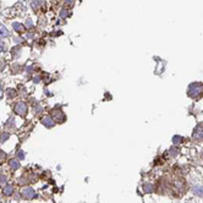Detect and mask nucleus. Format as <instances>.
Masks as SVG:
<instances>
[{"label": "nucleus", "mask_w": 203, "mask_h": 203, "mask_svg": "<svg viewBox=\"0 0 203 203\" xmlns=\"http://www.w3.org/2000/svg\"><path fill=\"white\" fill-rule=\"evenodd\" d=\"M187 96L192 99L201 98L203 96V83L202 82H193L187 87Z\"/></svg>", "instance_id": "1"}, {"label": "nucleus", "mask_w": 203, "mask_h": 203, "mask_svg": "<svg viewBox=\"0 0 203 203\" xmlns=\"http://www.w3.org/2000/svg\"><path fill=\"white\" fill-rule=\"evenodd\" d=\"M13 109H15V113L18 114V115L22 116V117H25V116L27 115V113H28V106H27V104L22 101L17 102V103L15 104V108H13Z\"/></svg>", "instance_id": "2"}, {"label": "nucleus", "mask_w": 203, "mask_h": 203, "mask_svg": "<svg viewBox=\"0 0 203 203\" xmlns=\"http://www.w3.org/2000/svg\"><path fill=\"white\" fill-rule=\"evenodd\" d=\"M21 195H22V197L25 198V200H32V198H34L37 195H36V191L32 189V187H23L22 189V191H21Z\"/></svg>", "instance_id": "3"}, {"label": "nucleus", "mask_w": 203, "mask_h": 203, "mask_svg": "<svg viewBox=\"0 0 203 203\" xmlns=\"http://www.w3.org/2000/svg\"><path fill=\"white\" fill-rule=\"evenodd\" d=\"M192 138H193L196 142H202L203 141V126H197V127L193 130Z\"/></svg>", "instance_id": "4"}, {"label": "nucleus", "mask_w": 203, "mask_h": 203, "mask_svg": "<svg viewBox=\"0 0 203 203\" xmlns=\"http://www.w3.org/2000/svg\"><path fill=\"white\" fill-rule=\"evenodd\" d=\"M52 117L54 121L58 122H64L65 121V115L63 113V110H53L52 111Z\"/></svg>", "instance_id": "5"}, {"label": "nucleus", "mask_w": 203, "mask_h": 203, "mask_svg": "<svg viewBox=\"0 0 203 203\" xmlns=\"http://www.w3.org/2000/svg\"><path fill=\"white\" fill-rule=\"evenodd\" d=\"M42 124H43L45 127H48V128H50V127H53V126L55 125V122H54V120H53L52 116H44V117L42 119Z\"/></svg>", "instance_id": "6"}, {"label": "nucleus", "mask_w": 203, "mask_h": 203, "mask_svg": "<svg viewBox=\"0 0 203 203\" xmlns=\"http://www.w3.org/2000/svg\"><path fill=\"white\" fill-rule=\"evenodd\" d=\"M2 193L4 196H11L13 193V186L12 185H6L2 187Z\"/></svg>", "instance_id": "7"}, {"label": "nucleus", "mask_w": 203, "mask_h": 203, "mask_svg": "<svg viewBox=\"0 0 203 203\" xmlns=\"http://www.w3.org/2000/svg\"><path fill=\"white\" fill-rule=\"evenodd\" d=\"M9 165H10V168L12 170H17L20 168V162L17 159H10L9 160Z\"/></svg>", "instance_id": "8"}, {"label": "nucleus", "mask_w": 203, "mask_h": 203, "mask_svg": "<svg viewBox=\"0 0 203 203\" xmlns=\"http://www.w3.org/2000/svg\"><path fill=\"white\" fill-rule=\"evenodd\" d=\"M192 192L195 193V195H197V196H203V187L202 186H195L193 189H192Z\"/></svg>", "instance_id": "9"}, {"label": "nucleus", "mask_w": 203, "mask_h": 203, "mask_svg": "<svg viewBox=\"0 0 203 203\" xmlns=\"http://www.w3.org/2000/svg\"><path fill=\"white\" fill-rule=\"evenodd\" d=\"M184 142V137L182 136H179V135H176V136H174L173 137V143L176 146V144H180V143H182Z\"/></svg>", "instance_id": "10"}, {"label": "nucleus", "mask_w": 203, "mask_h": 203, "mask_svg": "<svg viewBox=\"0 0 203 203\" xmlns=\"http://www.w3.org/2000/svg\"><path fill=\"white\" fill-rule=\"evenodd\" d=\"M9 137H10V133H9V132H2V133H0V142H5L6 140H9Z\"/></svg>", "instance_id": "11"}, {"label": "nucleus", "mask_w": 203, "mask_h": 203, "mask_svg": "<svg viewBox=\"0 0 203 203\" xmlns=\"http://www.w3.org/2000/svg\"><path fill=\"white\" fill-rule=\"evenodd\" d=\"M0 36H4V37H7V36H9L7 29H6L2 25H0Z\"/></svg>", "instance_id": "12"}, {"label": "nucleus", "mask_w": 203, "mask_h": 203, "mask_svg": "<svg viewBox=\"0 0 203 203\" xmlns=\"http://www.w3.org/2000/svg\"><path fill=\"white\" fill-rule=\"evenodd\" d=\"M13 29L15 31H17V32H22L23 31V26L21 25V23H13Z\"/></svg>", "instance_id": "13"}, {"label": "nucleus", "mask_w": 203, "mask_h": 203, "mask_svg": "<svg viewBox=\"0 0 203 203\" xmlns=\"http://www.w3.org/2000/svg\"><path fill=\"white\" fill-rule=\"evenodd\" d=\"M143 189H144V191H146V192H151V191H153V185L146 184V185L143 186Z\"/></svg>", "instance_id": "14"}, {"label": "nucleus", "mask_w": 203, "mask_h": 203, "mask_svg": "<svg viewBox=\"0 0 203 203\" xmlns=\"http://www.w3.org/2000/svg\"><path fill=\"white\" fill-rule=\"evenodd\" d=\"M0 186H1V187L6 186V178H5L4 175H0Z\"/></svg>", "instance_id": "15"}, {"label": "nucleus", "mask_w": 203, "mask_h": 203, "mask_svg": "<svg viewBox=\"0 0 203 203\" xmlns=\"http://www.w3.org/2000/svg\"><path fill=\"white\" fill-rule=\"evenodd\" d=\"M61 16H63V17L69 16V11H67V10H61Z\"/></svg>", "instance_id": "16"}, {"label": "nucleus", "mask_w": 203, "mask_h": 203, "mask_svg": "<svg viewBox=\"0 0 203 203\" xmlns=\"http://www.w3.org/2000/svg\"><path fill=\"white\" fill-rule=\"evenodd\" d=\"M17 157H18L20 159H23V158H25V153H23L22 151H20V152L17 153Z\"/></svg>", "instance_id": "17"}, {"label": "nucleus", "mask_w": 203, "mask_h": 203, "mask_svg": "<svg viewBox=\"0 0 203 203\" xmlns=\"http://www.w3.org/2000/svg\"><path fill=\"white\" fill-rule=\"evenodd\" d=\"M170 151H171V154H173V155H176V154H178V153H179V152H178V151H176V149H175V148H171V149H170Z\"/></svg>", "instance_id": "18"}, {"label": "nucleus", "mask_w": 203, "mask_h": 203, "mask_svg": "<svg viewBox=\"0 0 203 203\" xmlns=\"http://www.w3.org/2000/svg\"><path fill=\"white\" fill-rule=\"evenodd\" d=\"M65 1H66V2H67V4H69V2H71V1H72V0H65Z\"/></svg>", "instance_id": "19"}]
</instances>
